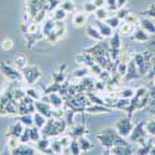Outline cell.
Wrapping results in <instances>:
<instances>
[{"mask_svg": "<svg viewBox=\"0 0 155 155\" xmlns=\"http://www.w3.org/2000/svg\"><path fill=\"white\" fill-rule=\"evenodd\" d=\"M149 103H150L149 89L147 87H144V86L137 88L134 96L130 98V107H129V109H128V115L129 117H132V114L135 110L144 109Z\"/></svg>", "mask_w": 155, "mask_h": 155, "instance_id": "1", "label": "cell"}, {"mask_svg": "<svg viewBox=\"0 0 155 155\" xmlns=\"http://www.w3.org/2000/svg\"><path fill=\"white\" fill-rule=\"evenodd\" d=\"M97 139L101 141L102 147L107 149H110L112 147L115 145H127V141L124 140V138L119 135L115 129H106V130L101 132L97 135Z\"/></svg>", "mask_w": 155, "mask_h": 155, "instance_id": "2", "label": "cell"}, {"mask_svg": "<svg viewBox=\"0 0 155 155\" xmlns=\"http://www.w3.org/2000/svg\"><path fill=\"white\" fill-rule=\"evenodd\" d=\"M154 54L151 51H145V52H135L133 61L135 62L138 71L140 73V76H147L150 67H151V58H153Z\"/></svg>", "mask_w": 155, "mask_h": 155, "instance_id": "3", "label": "cell"}, {"mask_svg": "<svg viewBox=\"0 0 155 155\" xmlns=\"http://www.w3.org/2000/svg\"><path fill=\"white\" fill-rule=\"evenodd\" d=\"M64 128H66V123L62 119L52 118L46 122L45 127L42 128V133L45 137H55L61 134L64 130Z\"/></svg>", "mask_w": 155, "mask_h": 155, "instance_id": "4", "label": "cell"}, {"mask_svg": "<svg viewBox=\"0 0 155 155\" xmlns=\"http://www.w3.org/2000/svg\"><path fill=\"white\" fill-rule=\"evenodd\" d=\"M148 135L149 134H148L147 129H145V123L144 122H139L138 124L134 125V128H133L130 135H129V138H130V140L133 141V143H135V144H138L140 147V145L145 144Z\"/></svg>", "mask_w": 155, "mask_h": 155, "instance_id": "5", "label": "cell"}, {"mask_svg": "<svg viewBox=\"0 0 155 155\" xmlns=\"http://www.w3.org/2000/svg\"><path fill=\"white\" fill-rule=\"evenodd\" d=\"M134 125H135V124L132 122L130 117L128 115V117H123V118H120L117 123H115L114 129L117 130V133H118L119 135H122L123 138H127V137L130 135V133H132V130H133Z\"/></svg>", "mask_w": 155, "mask_h": 155, "instance_id": "6", "label": "cell"}, {"mask_svg": "<svg viewBox=\"0 0 155 155\" xmlns=\"http://www.w3.org/2000/svg\"><path fill=\"white\" fill-rule=\"evenodd\" d=\"M22 71H24L22 72L24 78L29 84H34L35 82H37L38 78H40V76H41L40 68H38L37 66H26Z\"/></svg>", "mask_w": 155, "mask_h": 155, "instance_id": "7", "label": "cell"}, {"mask_svg": "<svg viewBox=\"0 0 155 155\" xmlns=\"http://www.w3.org/2000/svg\"><path fill=\"white\" fill-rule=\"evenodd\" d=\"M122 52V45H120V36L118 34L112 35V42H110V55L112 58H119Z\"/></svg>", "mask_w": 155, "mask_h": 155, "instance_id": "8", "label": "cell"}, {"mask_svg": "<svg viewBox=\"0 0 155 155\" xmlns=\"http://www.w3.org/2000/svg\"><path fill=\"white\" fill-rule=\"evenodd\" d=\"M140 77V73L138 71V67L133 60H130L128 62V68H127V72L124 74V80L125 81H133V80H137Z\"/></svg>", "mask_w": 155, "mask_h": 155, "instance_id": "9", "label": "cell"}, {"mask_svg": "<svg viewBox=\"0 0 155 155\" xmlns=\"http://www.w3.org/2000/svg\"><path fill=\"white\" fill-rule=\"evenodd\" d=\"M35 109H36V112L44 114L45 117H47V118L52 117V110L54 109H51L50 103H46V102H44L41 99L40 101H35Z\"/></svg>", "mask_w": 155, "mask_h": 155, "instance_id": "10", "label": "cell"}, {"mask_svg": "<svg viewBox=\"0 0 155 155\" xmlns=\"http://www.w3.org/2000/svg\"><path fill=\"white\" fill-rule=\"evenodd\" d=\"M150 37H151V35L148 34L144 29H141L140 26H137L134 34L132 35L133 41H135V42H148L150 40Z\"/></svg>", "mask_w": 155, "mask_h": 155, "instance_id": "11", "label": "cell"}, {"mask_svg": "<svg viewBox=\"0 0 155 155\" xmlns=\"http://www.w3.org/2000/svg\"><path fill=\"white\" fill-rule=\"evenodd\" d=\"M135 29H137L135 25H133V24H130V22H128V21H125V20L120 21L119 26H118L119 34H120V35H123V36H125V37L132 36V35L134 34Z\"/></svg>", "mask_w": 155, "mask_h": 155, "instance_id": "12", "label": "cell"}, {"mask_svg": "<svg viewBox=\"0 0 155 155\" xmlns=\"http://www.w3.org/2000/svg\"><path fill=\"white\" fill-rule=\"evenodd\" d=\"M139 26L144 29L148 34L155 35V22L151 20V18H140Z\"/></svg>", "mask_w": 155, "mask_h": 155, "instance_id": "13", "label": "cell"}, {"mask_svg": "<svg viewBox=\"0 0 155 155\" xmlns=\"http://www.w3.org/2000/svg\"><path fill=\"white\" fill-rule=\"evenodd\" d=\"M48 103L51 104V107H54V108H61L63 106V98L60 94V92L48 93Z\"/></svg>", "mask_w": 155, "mask_h": 155, "instance_id": "14", "label": "cell"}, {"mask_svg": "<svg viewBox=\"0 0 155 155\" xmlns=\"http://www.w3.org/2000/svg\"><path fill=\"white\" fill-rule=\"evenodd\" d=\"M96 28L98 29V31L101 32V35L103 36V38H104V37H112L113 29L109 26L107 22H104V21H97Z\"/></svg>", "mask_w": 155, "mask_h": 155, "instance_id": "15", "label": "cell"}, {"mask_svg": "<svg viewBox=\"0 0 155 155\" xmlns=\"http://www.w3.org/2000/svg\"><path fill=\"white\" fill-rule=\"evenodd\" d=\"M72 22L74 28H83L87 22V12H76Z\"/></svg>", "mask_w": 155, "mask_h": 155, "instance_id": "16", "label": "cell"}, {"mask_svg": "<svg viewBox=\"0 0 155 155\" xmlns=\"http://www.w3.org/2000/svg\"><path fill=\"white\" fill-rule=\"evenodd\" d=\"M84 110L88 112V113H91V114H99V113H108V112H110L109 108L103 107V104H96V103H93V104H89L88 107H86Z\"/></svg>", "mask_w": 155, "mask_h": 155, "instance_id": "17", "label": "cell"}, {"mask_svg": "<svg viewBox=\"0 0 155 155\" xmlns=\"http://www.w3.org/2000/svg\"><path fill=\"white\" fill-rule=\"evenodd\" d=\"M46 122H47V119H46V117H45L44 114L38 113V112H36V113L34 114V125H35L36 128L42 129V128L45 127Z\"/></svg>", "mask_w": 155, "mask_h": 155, "instance_id": "18", "label": "cell"}, {"mask_svg": "<svg viewBox=\"0 0 155 155\" xmlns=\"http://www.w3.org/2000/svg\"><path fill=\"white\" fill-rule=\"evenodd\" d=\"M94 15H96V19L98 21H106L109 16V10L107 8H97L96 11H94Z\"/></svg>", "mask_w": 155, "mask_h": 155, "instance_id": "19", "label": "cell"}, {"mask_svg": "<svg viewBox=\"0 0 155 155\" xmlns=\"http://www.w3.org/2000/svg\"><path fill=\"white\" fill-rule=\"evenodd\" d=\"M134 93H135V89L129 88V87H124L118 91V96L120 98H125V99H130L134 96Z\"/></svg>", "mask_w": 155, "mask_h": 155, "instance_id": "20", "label": "cell"}, {"mask_svg": "<svg viewBox=\"0 0 155 155\" xmlns=\"http://www.w3.org/2000/svg\"><path fill=\"white\" fill-rule=\"evenodd\" d=\"M87 35H88L89 37L94 38V40H97V41L103 40V36L101 35V32L98 31V29H97L96 26H88V28H87Z\"/></svg>", "mask_w": 155, "mask_h": 155, "instance_id": "21", "label": "cell"}, {"mask_svg": "<svg viewBox=\"0 0 155 155\" xmlns=\"http://www.w3.org/2000/svg\"><path fill=\"white\" fill-rule=\"evenodd\" d=\"M67 16V11L63 10L62 8H58V9H55L54 11V15H52V19L55 21H63Z\"/></svg>", "mask_w": 155, "mask_h": 155, "instance_id": "22", "label": "cell"}, {"mask_svg": "<svg viewBox=\"0 0 155 155\" xmlns=\"http://www.w3.org/2000/svg\"><path fill=\"white\" fill-rule=\"evenodd\" d=\"M20 145V138L19 137H15V135H11L9 139H8V148L14 151L15 149H18Z\"/></svg>", "mask_w": 155, "mask_h": 155, "instance_id": "23", "label": "cell"}, {"mask_svg": "<svg viewBox=\"0 0 155 155\" xmlns=\"http://www.w3.org/2000/svg\"><path fill=\"white\" fill-rule=\"evenodd\" d=\"M15 66H16L19 70H24L25 67L28 66V60H26V57H25L22 54L18 55V56L15 57Z\"/></svg>", "mask_w": 155, "mask_h": 155, "instance_id": "24", "label": "cell"}, {"mask_svg": "<svg viewBox=\"0 0 155 155\" xmlns=\"http://www.w3.org/2000/svg\"><path fill=\"white\" fill-rule=\"evenodd\" d=\"M84 130H86V128L83 125H74L71 129L70 135L73 137V138H80V137H82L84 134Z\"/></svg>", "mask_w": 155, "mask_h": 155, "instance_id": "25", "label": "cell"}, {"mask_svg": "<svg viewBox=\"0 0 155 155\" xmlns=\"http://www.w3.org/2000/svg\"><path fill=\"white\" fill-rule=\"evenodd\" d=\"M78 143H80V148H81V151H88L89 149L92 148V144L87 138H84L83 135L78 138Z\"/></svg>", "mask_w": 155, "mask_h": 155, "instance_id": "26", "label": "cell"}, {"mask_svg": "<svg viewBox=\"0 0 155 155\" xmlns=\"http://www.w3.org/2000/svg\"><path fill=\"white\" fill-rule=\"evenodd\" d=\"M25 130L24 129V127H22V124L21 123H16V124H14L11 128H10V134L11 135H15V137H19L20 138V135L22 134V132Z\"/></svg>", "mask_w": 155, "mask_h": 155, "instance_id": "27", "label": "cell"}, {"mask_svg": "<svg viewBox=\"0 0 155 155\" xmlns=\"http://www.w3.org/2000/svg\"><path fill=\"white\" fill-rule=\"evenodd\" d=\"M120 19L117 16V15H113V16H108V19L106 20V22L109 25V26L114 30V29H118V26H119V24H120Z\"/></svg>", "mask_w": 155, "mask_h": 155, "instance_id": "28", "label": "cell"}, {"mask_svg": "<svg viewBox=\"0 0 155 155\" xmlns=\"http://www.w3.org/2000/svg\"><path fill=\"white\" fill-rule=\"evenodd\" d=\"M124 20L128 21V22H130V24H133V25H135V26H139L140 18H139L137 14H134V12H130V11H129V12H128V15L125 16Z\"/></svg>", "mask_w": 155, "mask_h": 155, "instance_id": "29", "label": "cell"}, {"mask_svg": "<svg viewBox=\"0 0 155 155\" xmlns=\"http://www.w3.org/2000/svg\"><path fill=\"white\" fill-rule=\"evenodd\" d=\"M26 96L29 97V98H31V99H34V101H40L41 99V93L38 92V91H36L35 88H28L26 89Z\"/></svg>", "mask_w": 155, "mask_h": 155, "instance_id": "30", "label": "cell"}, {"mask_svg": "<svg viewBox=\"0 0 155 155\" xmlns=\"http://www.w3.org/2000/svg\"><path fill=\"white\" fill-rule=\"evenodd\" d=\"M41 139V133L38 132V128H32L30 129V140L34 141V143H36V141H38Z\"/></svg>", "mask_w": 155, "mask_h": 155, "instance_id": "31", "label": "cell"}, {"mask_svg": "<svg viewBox=\"0 0 155 155\" xmlns=\"http://www.w3.org/2000/svg\"><path fill=\"white\" fill-rule=\"evenodd\" d=\"M60 8H62L63 10H66L67 12H72L74 10V4L71 0H64V2L60 3Z\"/></svg>", "mask_w": 155, "mask_h": 155, "instance_id": "32", "label": "cell"}, {"mask_svg": "<svg viewBox=\"0 0 155 155\" xmlns=\"http://www.w3.org/2000/svg\"><path fill=\"white\" fill-rule=\"evenodd\" d=\"M20 120L24 125H26V127H32L34 125V117H31L30 113L29 114H22Z\"/></svg>", "mask_w": 155, "mask_h": 155, "instance_id": "33", "label": "cell"}, {"mask_svg": "<svg viewBox=\"0 0 155 155\" xmlns=\"http://www.w3.org/2000/svg\"><path fill=\"white\" fill-rule=\"evenodd\" d=\"M50 144H51V143H48V140H47L46 138L40 139L38 141H36L37 149H38V150H41V151H46V149H47V148H50Z\"/></svg>", "mask_w": 155, "mask_h": 155, "instance_id": "34", "label": "cell"}, {"mask_svg": "<svg viewBox=\"0 0 155 155\" xmlns=\"http://www.w3.org/2000/svg\"><path fill=\"white\" fill-rule=\"evenodd\" d=\"M145 129H147V132H148L149 135L155 137V119L147 122L145 123Z\"/></svg>", "mask_w": 155, "mask_h": 155, "instance_id": "35", "label": "cell"}, {"mask_svg": "<svg viewBox=\"0 0 155 155\" xmlns=\"http://www.w3.org/2000/svg\"><path fill=\"white\" fill-rule=\"evenodd\" d=\"M144 16H148V18H151V19H155V4H151L148 9H145L143 12H141Z\"/></svg>", "mask_w": 155, "mask_h": 155, "instance_id": "36", "label": "cell"}, {"mask_svg": "<svg viewBox=\"0 0 155 155\" xmlns=\"http://www.w3.org/2000/svg\"><path fill=\"white\" fill-rule=\"evenodd\" d=\"M58 141H60L61 145H62L63 149H64V148H70L72 139H71V135H63V137H61V138L58 139Z\"/></svg>", "mask_w": 155, "mask_h": 155, "instance_id": "37", "label": "cell"}, {"mask_svg": "<svg viewBox=\"0 0 155 155\" xmlns=\"http://www.w3.org/2000/svg\"><path fill=\"white\" fill-rule=\"evenodd\" d=\"M127 68H128V63H124V62H120L118 63V66L115 67V71H117V73L119 76H124L125 72H127Z\"/></svg>", "mask_w": 155, "mask_h": 155, "instance_id": "38", "label": "cell"}, {"mask_svg": "<svg viewBox=\"0 0 155 155\" xmlns=\"http://www.w3.org/2000/svg\"><path fill=\"white\" fill-rule=\"evenodd\" d=\"M50 148L52 150V153H57V154H61L62 150H63V147L61 145V143L57 140V141H54V143L50 144Z\"/></svg>", "mask_w": 155, "mask_h": 155, "instance_id": "39", "label": "cell"}, {"mask_svg": "<svg viewBox=\"0 0 155 155\" xmlns=\"http://www.w3.org/2000/svg\"><path fill=\"white\" fill-rule=\"evenodd\" d=\"M37 30H38V24L35 22V21L30 22V24L28 25V28H26V31H28L29 35H35V34L37 32Z\"/></svg>", "mask_w": 155, "mask_h": 155, "instance_id": "40", "label": "cell"}, {"mask_svg": "<svg viewBox=\"0 0 155 155\" xmlns=\"http://www.w3.org/2000/svg\"><path fill=\"white\" fill-rule=\"evenodd\" d=\"M14 151H18V154H35V149H31V148L25 147V145H22V147L19 145V148L15 149Z\"/></svg>", "mask_w": 155, "mask_h": 155, "instance_id": "41", "label": "cell"}, {"mask_svg": "<svg viewBox=\"0 0 155 155\" xmlns=\"http://www.w3.org/2000/svg\"><path fill=\"white\" fill-rule=\"evenodd\" d=\"M70 149L72 151V154H80L81 153V148H80V143L78 140H72L71 141V145H70Z\"/></svg>", "mask_w": 155, "mask_h": 155, "instance_id": "42", "label": "cell"}, {"mask_svg": "<svg viewBox=\"0 0 155 155\" xmlns=\"http://www.w3.org/2000/svg\"><path fill=\"white\" fill-rule=\"evenodd\" d=\"M106 6L109 11H117L118 10L117 0H106Z\"/></svg>", "mask_w": 155, "mask_h": 155, "instance_id": "43", "label": "cell"}, {"mask_svg": "<svg viewBox=\"0 0 155 155\" xmlns=\"http://www.w3.org/2000/svg\"><path fill=\"white\" fill-rule=\"evenodd\" d=\"M87 72H88V68H86V67L83 66V67H81L80 70L74 71V72H73V76L76 77V78H83V77H86Z\"/></svg>", "mask_w": 155, "mask_h": 155, "instance_id": "44", "label": "cell"}, {"mask_svg": "<svg viewBox=\"0 0 155 155\" xmlns=\"http://www.w3.org/2000/svg\"><path fill=\"white\" fill-rule=\"evenodd\" d=\"M12 47H14V44H12V41L10 40V38H5V40H3L2 42V48L4 51H10Z\"/></svg>", "mask_w": 155, "mask_h": 155, "instance_id": "45", "label": "cell"}, {"mask_svg": "<svg viewBox=\"0 0 155 155\" xmlns=\"http://www.w3.org/2000/svg\"><path fill=\"white\" fill-rule=\"evenodd\" d=\"M99 80L101 81H103V82H106V83H108L109 81H110V78H112V76H110V73L108 72V71H102L101 73H99Z\"/></svg>", "mask_w": 155, "mask_h": 155, "instance_id": "46", "label": "cell"}, {"mask_svg": "<svg viewBox=\"0 0 155 155\" xmlns=\"http://www.w3.org/2000/svg\"><path fill=\"white\" fill-rule=\"evenodd\" d=\"M96 5L93 4V2L92 3H86L84 5H83V10L87 12V14H91V12H94L96 11Z\"/></svg>", "mask_w": 155, "mask_h": 155, "instance_id": "47", "label": "cell"}, {"mask_svg": "<svg viewBox=\"0 0 155 155\" xmlns=\"http://www.w3.org/2000/svg\"><path fill=\"white\" fill-rule=\"evenodd\" d=\"M128 12H129V10H127V9H124V8H119V9L117 10V16H118L120 20H124L125 16L128 15Z\"/></svg>", "mask_w": 155, "mask_h": 155, "instance_id": "48", "label": "cell"}, {"mask_svg": "<svg viewBox=\"0 0 155 155\" xmlns=\"http://www.w3.org/2000/svg\"><path fill=\"white\" fill-rule=\"evenodd\" d=\"M93 4L96 5V8H103L106 5V0H93Z\"/></svg>", "mask_w": 155, "mask_h": 155, "instance_id": "49", "label": "cell"}, {"mask_svg": "<svg viewBox=\"0 0 155 155\" xmlns=\"http://www.w3.org/2000/svg\"><path fill=\"white\" fill-rule=\"evenodd\" d=\"M128 0H117V5H118V9L119 8H124L125 4H127Z\"/></svg>", "mask_w": 155, "mask_h": 155, "instance_id": "50", "label": "cell"}, {"mask_svg": "<svg viewBox=\"0 0 155 155\" xmlns=\"http://www.w3.org/2000/svg\"><path fill=\"white\" fill-rule=\"evenodd\" d=\"M149 154H151V155H155V145H154V147L150 149V153H149Z\"/></svg>", "mask_w": 155, "mask_h": 155, "instance_id": "51", "label": "cell"}, {"mask_svg": "<svg viewBox=\"0 0 155 155\" xmlns=\"http://www.w3.org/2000/svg\"><path fill=\"white\" fill-rule=\"evenodd\" d=\"M151 112H155V102L151 104Z\"/></svg>", "mask_w": 155, "mask_h": 155, "instance_id": "52", "label": "cell"}, {"mask_svg": "<svg viewBox=\"0 0 155 155\" xmlns=\"http://www.w3.org/2000/svg\"><path fill=\"white\" fill-rule=\"evenodd\" d=\"M153 86H154V87H155V76H154V77H153Z\"/></svg>", "mask_w": 155, "mask_h": 155, "instance_id": "53", "label": "cell"}]
</instances>
